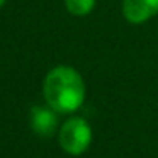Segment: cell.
<instances>
[{"instance_id": "cell-2", "label": "cell", "mask_w": 158, "mask_h": 158, "mask_svg": "<svg viewBox=\"0 0 158 158\" xmlns=\"http://www.w3.org/2000/svg\"><path fill=\"white\" fill-rule=\"evenodd\" d=\"M60 146L70 155H82L92 141V129L82 117H70L65 121L58 134Z\"/></svg>"}, {"instance_id": "cell-6", "label": "cell", "mask_w": 158, "mask_h": 158, "mask_svg": "<svg viewBox=\"0 0 158 158\" xmlns=\"http://www.w3.org/2000/svg\"><path fill=\"white\" fill-rule=\"evenodd\" d=\"M4 4H5V0H0V7H2Z\"/></svg>"}, {"instance_id": "cell-3", "label": "cell", "mask_w": 158, "mask_h": 158, "mask_svg": "<svg viewBox=\"0 0 158 158\" xmlns=\"http://www.w3.org/2000/svg\"><path fill=\"white\" fill-rule=\"evenodd\" d=\"M123 14L126 21L141 24L158 14V0H124Z\"/></svg>"}, {"instance_id": "cell-5", "label": "cell", "mask_w": 158, "mask_h": 158, "mask_svg": "<svg viewBox=\"0 0 158 158\" xmlns=\"http://www.w3.org/2000/svg\"><path fill=\"white\" fill-rule=\"evenodd\" d=\"M65 5H66V10L72 15L83 17V15L92 12L95 0H65Z\"/></svg>"}, {"instance_id": "cell-4", "label": "cell", "mask_w": 158, "mask_h": 158, "mask_svg": "<svg viewBox=\"0 0 158 158\" xmlns=\"http://www.w3.org/2000/svg\"><path fill=\"white\" fill-rule=\"evenodd\" d=\"M56 114L51 107L34 106L31 109V127L39 136H51L56 129Z\"/></svg>"}, {"instance_id": "cell-1", "label": "cell", "mask_w": 158, "mask_h": 158, "mask_svg": "<svg viewBox=\"0 0 158 158\" xmlns=\"http://www.w3.org/2000/svg\"><path fill=\"white\" fill-rule=\"evenodd\" d=\"M46 104L55 112L68 114L77 110L85 99V85L80 73L72 66H56L43 83Z\"/></svg>"}]
</instances>
